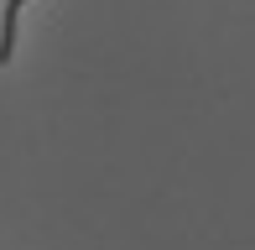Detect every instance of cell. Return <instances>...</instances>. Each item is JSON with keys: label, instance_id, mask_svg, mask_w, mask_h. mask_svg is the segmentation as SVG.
I'll return each mask as SVG.
<instances>
[{"label": "cell", "instance_id": "cell-1", "mask_svg": "<svg viewBox=\"0 0 255 250\" xmlns=\"http://www.w3.org/2000/svg\"><path fill=\"white\" fill-rule=\"evenodd\" d=\"M26 5V0H5V21H0V63L16 58V10Z\"/></svg>", "mask_w": 255, "mask_h": 250}]
</instances>
